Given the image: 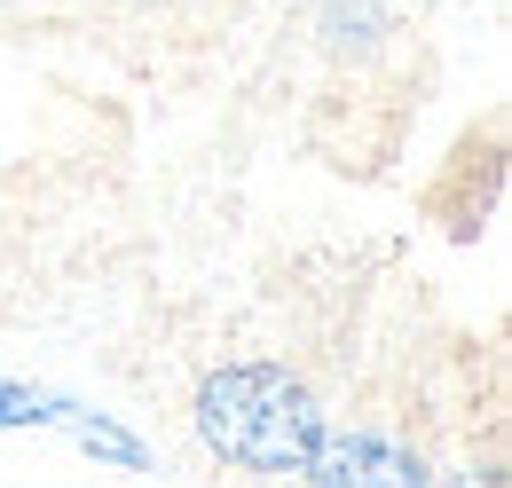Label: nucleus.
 <instances>
[{
    "label": "nucleus",
    "instance_id": "f257e3e1",
    "mask_svg": "<svg viewBox=\"0 0 512 488\" xmlns=\"http://www.w3.org/2000/svg\"><path fill=\"white\" fill-rule=\"evenodd\" d=\"M197 441L253 481H284L316 457V441L331 433L323 402L292 378L284 363H221L197 386Z\"/></svg>",
    "mask_w": 512,
    "mask_h": 488
},
{
    "label": "nucleus",
    "instance_id": "f03ea898",
    "mask_svg": "<svg viewBox=\"0 0 512 488\" xmlns=\"http://www.w3.org/2000/svg\"><path fill=\"white\" fill-rule=\"evenodd\" d=\"M0 433H64L87 457L119 465V473H150V441L127 433L119 418L87 410L79 394H56V386H32V378H0Z\"/></svg>",
    "mask_w": 512,
    "mask_h": 488
},
{
    "label": "nucleus",
    "instance_id": "7ed1b4c3",
    "mask_svg": "<svg viewBox=\"0 0 512 488\" xmlns=\"http://www.w3.org/2000/svg\"><path fill=\"white\" fill-rule=\"evenodd\" d=\"M300 481L308 488H434V473L410 441L355 426V433H323L316 457L300 465Z\"/></svg>",
    "mask_w": 512,
    "mask_h": 488
}]
</instances>
